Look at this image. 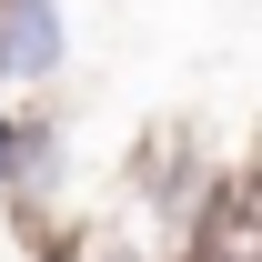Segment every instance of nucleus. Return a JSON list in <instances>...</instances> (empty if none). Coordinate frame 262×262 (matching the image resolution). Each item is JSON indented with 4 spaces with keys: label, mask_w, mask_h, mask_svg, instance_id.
<instances>
[{
    "label": "nucleus",
    "mask_w": 262,
    "mask_h": 262,
    "mask_svg": "<svg viewBox=\"0 0 262 262\" xmlns=\"http://www.w3.org/2000/svg\"><path fill=\"white\" fill-rule=\"evenodd\" d=\"M61 171V121L51 101H0V192L20 202V222L40 212V182Z\"/></svg>",
    "instance_id": "nucleus-1"
},
{
    "label": "nucleus",
    "mask_w": 262,
    "mask_h": 262,
    "mask_svg": "<svg viewBox=\"0 0 262 262\" xmlns=\"http://www.w3.org/2000/svg\"><path fill=\"white\" fill-rule=\"evenodd\" d=\"M61 61H71L61 0H0V101H10V91H40Z\"/></svg>",
    "instance_id": "nucleus-2"
}]
</instances>
